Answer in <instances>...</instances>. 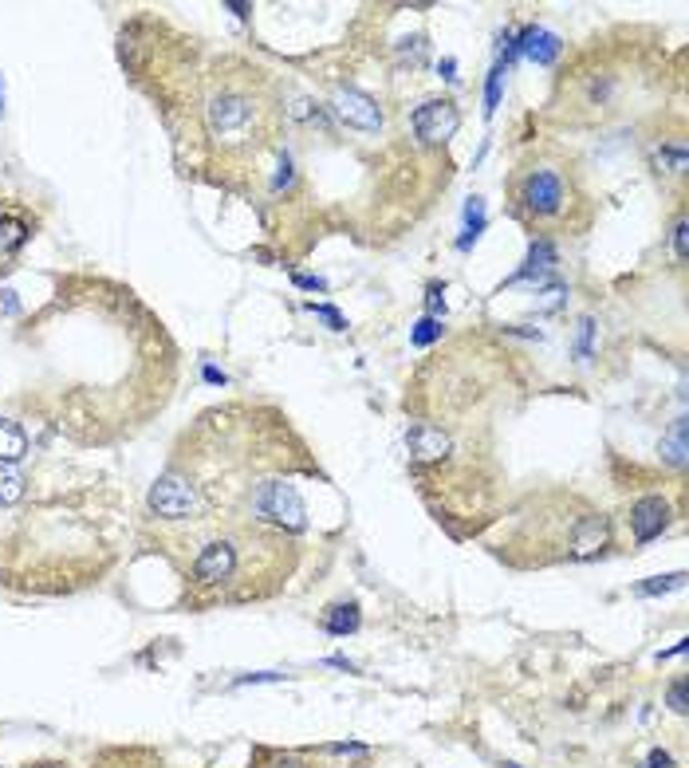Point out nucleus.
Here are the masks:
<instances>
[{
    "mask_svg": "<svg viewBox=\"0 0 689 768\" xmlns=\"http://www.w3.org/2000/svg\"><path fill=\"white\" fill-rule=\"evenodd\" d=\"M520 205L532 213V217H540V221H548V217H560L567 209V182L560 170H548V166H540V170H528L524 178H520Z\"/></svg>",
    "mask_w": 689,
    "mask_h": 768,
    "instance_id": "1",
    "label": "nucleus"
},
{
    "mask_svg": "<svg viewBox=\"0 0 689 768\" xmlns=\"http://www.w3.org/2000/svg\"><path fill=\"white\" fill-rule=\"evenodd\" d=\"M252 509L260 512L264 520H272L276 528H288V532H300L308 524V512H304V501L300 493L288 485V481H268L256 489L252 497Z\"/></svg>",
    "mask_w": 689,
    "mask_h": 768,
    "instance_id": "2",
    "label": "nucleus"
},
{
    "mask_svg": "<svg viewBox=\"0 0 689 768\" xmlns=\"http://www.w3.org/2000/svg\"><path fill=\"white\" fill-rule=\"evenodd\" d=\"M197 485L182 477V473H166V477H158L154 481V489H150V512L154 516H162V520H186L197 512Z\"/></svg>",
    "mask_w": 689,
    "mask_h": 768,
    "instance_id": "3",
    "label": "nucleus"
},
{
    "mask_svg": "<svg viewBox=\"0 0 689 768\" xmlns=\"http://www.w3.org/2000/svg\"><path fill=\"white\" fill-rule=\"evenodd\" d=\"M233 576H237V544L233 540H209L193 560V579L201 587H217Z\"/></svg>",
    "mask_w": 689,
    "mask_h": 768,
    "instance_id": "4",
    "label": "nucleus"
},
{
    "mask_svg": "<svg viewBox=\"0 0 689 768\" xmlns=\"http://www.w3.org/2000/svg\"><path fill=\"white\" fill-rule=\"evenodd\" d=\"M457 127H461V115H457V107L449 99H430V103H422L414 111V134L422 142H430V146L449 142L457 134Z\"/></svg>",
    "mask_w": 689,
    "mask_h": 768,
    "instance_id": "5",
    "label": "nucleus"
},
{
    "mask_svg": "<svg viewBox=\"0 0 689 768\" xmlns=\"http://www.w3.org/2000/svg\"><path fill=\"white\" fill-rule=\"evenodd\" d=\"M249 119H252V107L245 95H217L213 103H209V127L217 138H225V142H237L245 130H249Z\"/></svg>",
    "mask_w": 689,
    "mask_h": 768,
    "instance_id": "6",
    "label": "nucleus"
},
{
    "mask_svg": "<svg viewBox=\"0 0 689 768\" xmlns=\"http://www.w3.org/2000/svg\"><path fill=\"white\" fill-rule=\"evenodd\" d=\"M331 107H335V115H339L347 127H359V130H378L382 127V111H378V103L371 99V95L355 91V87L335 91Z\"/></svg>",
    "mask_w": 689,
    "mask_h": 768,
    "instance_id": "7",
    "label": "nucleus"
},
{
    "mask_svg": "<svg viewBox=\"0 0 689 768\" xmlns=\"http://www.w3.org/2000/svg\"><path fill=\"white\" fill-rule=\"evenodd\" d=\"M666 520H670V505H666L662 497H642V501L630 509V528H634V540H638V544H646V540L662 536Z\"/></svg>",
    "mask_w": 689,
    "mask_h": 768,
    "instance_id": "8",
    "label": "nucleus"
},
{
    "mask_svg": "<svg viewBox=\"0 0 689 768\" xmlns=\"http://www.w3.org/2000/svg\"><path fill=\"white\" fill-rule=\"evenodd\" d=\"M410 449H414V457H418V461H441V457L449 453V438L441 434L438 426L418 422V426L410 430Z\"/></svg>",
    "mask_w": 689,
    "mask_h": 768,
    "instance_id": "9",
    "label": "nucleus"
},
{
    "mask_svg": "<svg viewBox=\"0 0 689 768\" xmlns=\"http://www.w3.org/2000/svg\"><path fill=\"white\" fill-rule=\"evenodd\" d=\"M552 264H556V249H552L548 241H536V245L528 249V264L512 276V284H520V280H540V276L552 272Z\"/></svg>",
    "mask_w": 689,
    "mask_h": 768,
    "instance_id": "10",
    "label": "nucleus"
},
{
    "mask_svg": "<svg viewBox=\"0 0 689 768\" xmlns=\"http://www.w3.org/2000/svg\"><path fill=\"white\" fill-rule=\"evenodd\" d=\"M323 631L327 635H355L359 631V607L355 603H335V607H327L323 611Z\"/></svg>",
    "mask_w": 689,
    "mask_h": 768,
    "instance_id": "11",
    "label": "nucleus"
},
{
    "mask_svg": "<svg viewBox=\"0 0 689 768\" xmlns=\"http://www.w3.org/2000/svg\"><path fill=\"white\" fill-rule=\"evenodd\" d=\"M24 453H28V438H24V430H20L16 422L0 418V461L16 465V461H20Z\"/></svg>",
    "mask_w": 689,
    "mask_h": 768,
    "instance_id": "12",
    "label": "nucleus"
},
{
    "mask_svg": "<svg viewBox=\"0 0 689 768\" xmlns=\"http://www.w3.org/2000/svg\"><path fill=\"white\" fill-rule=\"evenodd\" d=\"M686 453H689V446H686V418H678V422L670 426V434L662 438V457H666L674 469H682V465H686Z\"/></svg>",
    "mask_w": 689,
    "mask_h": 768,
    "instance_id": "13",
    "label": "nucleus"
},
{
    "mask_svg": "<svg viewBox=\"0 0 689 768\" xmlns=\"http://www.w3.org/2000/svg\"><path fill=\"white\" fill-rule=\"evenodd\" d=\"M481 229H485V205H481V197H473V201L465 205V237L457 241V249H469V245L481 237Z\"/></svg>",
    "mask_w": 689,
    "mask_h": 768,
    "instance_id": "14",
    "label": "nucleus"
},
{
    "mask_svg": "<svg viewBox=\"0 0 689 768\" xmlns=\"http://www.w3.org/2000/svg\"><path fill=\"white\" fill-rule=\"evenodd\" d=\"M28 241V225L16 217H0V253H16Z\"/></svg>",
    "mask_w": 689,
    "mask_h": 768,
    "instance_id": "15",
    "label": "nucleus"
},
{
    "mask_svg": "<svg viewBox=\"0 0 689 768\" xmlns=\"http://www.w3.org/2000/svg\"><path fill=\"white\" fill-rule=\"evenodd\" d=\"M20 497H24V477L8 461H0V505H12Z\"/></svg>",
    "mask_w": 689,
    "mask_h": 768,
    "instance_id": "16",
    "label": "nucleus"
},
{
    "mask_svg": "<svg viewBox=\"0 0 689 768\" xmlns=\"http://www.w3.org/2000/svg\"><path fill=\"white\" fill-rule=\"evenodd\" d=\"M410 339H414V347H430V343H438V339H441V323L426 316L422 323H414V335H410Z\"/></svg>",
    "mask_w": 689,
    "mask_h": 768,
    "instance_id": "17",
    "label": "nucleus"
},
{
    "mask_svg": "<svg viewBox=\"0 0 689 768\" xmlns=\"http://www.w3.org/2000/svg\"><path fill=\"white\" fill-rule=\"evenodd\" d=\"M501 83H504V64H497L493 75H489V87H485V115L497 111V103H501Z\"/></svg>",
    "mask_w": 689,
    "mask_h": 768,
    "instance_id": "18",
    "label": "nucleus"
},
{
    "mask_svg": "<svg viewBox=\"0 0 689 768\" xmlns=\"http://www.w3.org/2000/svg\"><path fill=\"white\" fill-rule=\"evenodd\" d=\"M658 166H662V170L670 166V174H682V170H686V150H682V146H674V150L662 146V150H658Z\"/></svg>",
    "mask_w": 689,
    "mask_h": 768,
    "instance_id": "19",
    "label": "nucleus"
},
{
    "mask_svg": "<svg viewBox=\"0 0 689 768\" xmlns=\"http://www.w3.org/2000/svg\"><path fill=\"white\" fill-rule=\"evenodd\" d=\"M682 572L678 576H666V579H650V583H642L638 587V595H658V591H674V587H682Z\"/></svg>",
    "mask_w": 689,
    "mask_h": 768,
    "instance_id": "20",
    "label": "nucleus"
},
{
    "mask_svg": "<svg viewBox=\"0 0 689 768\" xmlns=\"http://www.w3.org/2000/svg\"><path fill=\"white\" fill-rule=\"evenodd\" d=\"M312 312L323 323H331V331H343V327H347V323H343V316H339L335 308H327V304H312Z\"/></svg>",
    "mask_w": 689,
    "mask_h": 768,
    "instance_id": "21",
    "label": "nucleus"
},
{
    "mask_svg": "<svg viewBox=\"0 0 689 768\" xmlns=\"http://www.w3.org/2000/svg\"><path fill=\"white\" fill-rule=\"evenodd\" d=\"M670 709L674 713H686L689 705H686V678H678L674 686H670Z\"/></svg>",
    "mask_w": 689,
    "mask_h": 768,
    "instance_id": "22",
    "label": "nucleus"
},
{
    "mask_svg": "<svg viewBox=\"0 0 689 768\" xmlns=\"http://www.w3.org/2000/svg\"><path fill=\"white\" fill-rule=\"evenodd\" d=\"M674 253H678V260H686V253H689V229H686V221H678V225H674Z\"/></svg>",
    "mask_w": 689,
    "mask_h": 768,
    "instance_id": "23",
    "label": "nucleus"
},
{
    "mask_svg": "<svg viewBox=\"0 0 689 768\" xmlns=\"http://www.w3.org/2000/svg\"><path fill=\"white\" fill-rule=\"evenodd\" d=\"M638 768H674V757H670L666 749H654V753H650V757H646Z\"/></svg>",
    "mask_w": 689,
    "mask_h": 768,
    "instance_id": "24",
    "label": "nucleus"
},
{
    "mask_svg": "<svg viewBox=\"0 0 689 768\" xmlns=\"http://www.w3.org/2000/svg\"><path fill=\"white\" fill-rule=\"evenodd\" d=\"M591 331H595V323L579 320V355H583V359L591 355Z\"/></svg>",
    "mask_w": 689,
    "mask_h": 768,
    "instance_id": "25",
    "label": "nucleus"
},
{
    "mask_svg": "<svg viewBox=\"0 0 689 768\" xmlns=\"http://www.w3.org/2000/svg\"><path fill=\"white\" fill-rule=\"evenodd\" d=\"M560 300H564V288L556 284V288H548V292H544V300H540V308H544V312H552V308H560Z\"/></svg>",
    "mask_w": 689,
    "mask_h": 768,
    "instance_id": "26",
    "label": "nucleus"
},
{
    "mask_svg": "<svg viewBox=\"0 0 689 768\" xmlns=\"http://www.w3.org/2000/svg\"><path fill=\"white\" fill-rule=\"evenodd\" d=\"M280 678H284V674H272V670H268V674H249V678H241L237 686H252V682H280Z\"/></svg>",
    "mask_w": 689,
    "mask_h": 768,
    "instance_id": "27",
    "label": "nucleus"
},
{
    "mask_svg": "<svg viewBox=\"0 0 689 768\" xmlns=\"http://www.w3.org/2000/svg\"><path fill=\"white\" fill-rule=\"evenodd\" d=\"M426 304H430V320H434L438 312H445V304H441V292H438V288H430V296H426Z\"/></svg>",
    "mask_w": 689,
    "mask_h": 768,
    "instance_id": "28",
    "label": "nucleus"
},
{
    "mask_svg": "<svg viewBox=\"0 0 689 768\" xmlns=\"http://www.w3.org/2000/svg\"><path fill=\"white\" fill-rule=\"evenodd\" d=\"M296 284H300V288H312V292H323V288H327L319 276H296Z\"/></svg>",
    "mask_w": 689,
    "mask_h": 768,
    "instance_id": "29",
    "label": "nucleus"
},
{
    "mask_svg": "<svg viewBox=\"0 0 689 768\" xmlns=\"http://www.w3.org/2000/svg\"><path fill=\"white\" fill-rule=\"evenodd\" d=\"M44 768H60V765H44Z\"/></svg>",
    "mask_w": 689,
    "mask_h": 768,
    "instance_id": "30",
    "label": "nucleus"
}]
</instances>
